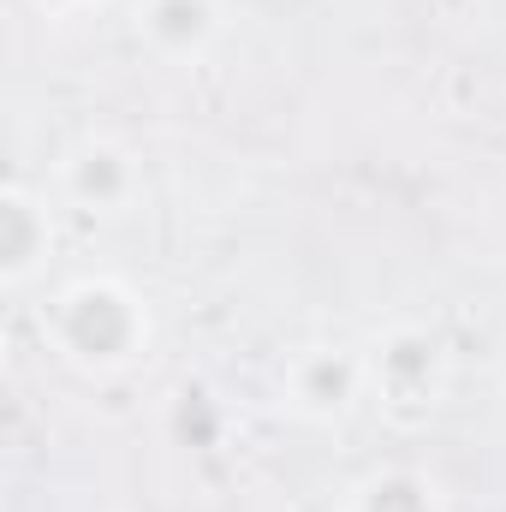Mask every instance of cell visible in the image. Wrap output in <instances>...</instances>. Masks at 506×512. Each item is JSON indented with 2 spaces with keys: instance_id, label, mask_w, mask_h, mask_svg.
I'll return each instance as SVG.
<instances>
[{
  "instance_id": "cell-1",
  "label": "cell",
  "mask_w": 506,
  "mask_h": 512,
  "mask_svg": "<svg viewBox=\"0 0 506 512\" xmlns=\"http://www.w3.org/2000/svg\"><path fill=\"white\" fill-rule=\"evenodd\" d=\"M42 334L48 346L84 370V376H120L137 358H149L155 322L149 304L114 274H84L72 286L54 292V304L42 310Z\"/></svg>"
},
{
  "instance_id": "cell-2",
  "label": "cell",
  "mask_w": 506,
  "mask_h": 512,
  "mask_svg": "<svg viewBox=\"0 0 506 512\" xmlns=\"http://www.w3.org/2000/svg\"><path fill=\"white\" fill-rule=\"evenodd\" d=\"M364 376H370V399L381 405V417L399 423V429H417L441 411L447 382H453V358H447L435 328L393 322L364 352Z\"/></svg>"
},
{
  "instance_id": "cell-3",
  "label": "cell",
  "mask_w": 506,
  "mask_h": 512,
  "mask_svg": "<svg viewBox=\"0 0 506 512\" xmlns=\"http://www.w3.org/2000/svg\"><path fill=\"white\" fill-rule=\"evenodd\" d=\"M280 399L304 423H346L358 399H370L364 352L352 346H298L280 370Z\"/></svg>"
},
{
  "instance_id": "cell-4",
  "label": "cell",
  "mask_w": 506,
  "mask_h": 512,
  "mask_svg": "<svg viewBox=\"0 0 506 512\" xmlns=\"http://www.w3.org/2000/svg\"><path fill=\"white\" fill-rule=\"evenodd\" d=\"M60 197L84 215H126L131 203L143 197V167L120 137L90 131L60 155Z\"/></svg>"
},
{
  "instance_id": "cell-5",
  "label": "cell",
  "mask_w": 506,
  "mask_h": 512,
  "mask_svg": "<svg viewBox=\"0 0 506 512\" xmlns=\"http://www.w3.org/2000/svg\"><path fill=\"white\" fill-rule=\"evenodd\" d=\"M131 30H137V42H143L155 60H167V66H197V60L221 42L227 12H221V0H137V6H131Z\"/></svg>"
},
{
  "instance_id": "cell-6",
  "label": "cell",
  "mask_w": 506,
  "mask_h": 512,
  "mask_svg": "<svg viewBox=\"0 0 506 512\" xmlns=\"http://www.w3.org/2000/svg\"><path fill=\"white\" fill-rule=\"evenodd\" d=\"M48 245H54V221H48V203L12 179L0 191V286L6 292H24L42 268H48Z\"/></svg>"
},
{
  "instance_id": "cell-7",
  "label": "cell",
  "mask_w": 506,
  "mask_h": 512,
  "mask_svg": "<svg viewBox=\"0 0 506 512\" xmlns=\"http://www.w3.org/2000/svg\"><path fill=\"white\" fill-rule=\"evenodd\" d=\"M346 512H447V489L417 465H376L352 483Z\"/></svg>"
},
{
  "instance_id": "cell-8",
  "label": "cell",
  "mask_w": 506,
  "mask_h": 512,
  "mask_svg": "<svg viewBox=\"0 0 506 512\" xmlns=\"http://www.w3.org/2000/svg\"><path fill=\"white\" fill-rule=\"evenodd\" d=\"M48 12H60V18H84V12H96L102 0H42Z\"/></svg>"
},
{
  "instance_id": "cell-9",
  "label": "cell",
  "mask_w": 506,
  "mask_h": 512,
  "mask_svg": "<svg viewBox=\"0 0 506 512\" xmlns=\"http://www.w3.org/2000/svg\"><path fill=\"white\" fill-rule=\"evenodd\" d=\"M495 376H501V387H506V334H501V346H495Z\"/></svg>"
}]
</instances>
